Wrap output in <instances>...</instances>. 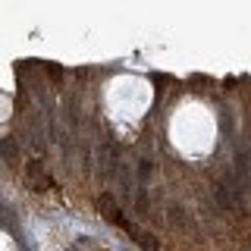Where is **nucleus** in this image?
<instances>
[{"instance_id":"2","label":"nucleus","mask_w":251,"mask_h":251,"mask_svg":"<svg viewBox=\"0 0 251 251\" xmlns=\"http://www.w3.org/2000/svg\"><path fill=\"white\" fill-rule=\"evenodd\" d=\"M25 179H28V185L35 188V192H47L50 188V176L44 173V167L38 160H28V167H25Z\"/></svg>"},{"instance_id":"1","label":"nucleus","mask_w":251,"mask_h":251,"mask_svg":"<svg viewBox=\"0 0 251 251\" xmlns=\"http://www.w3.org/2000/svg\"><path fill=\"white\" fill-rule=\"evenodd\" d=\"M98 210L116 226V229H123V232H129V235H132V229H135V226H132L129 220L123 217V210H120V204H116L113 195H100V198H98Z\"/></svg>"},{"instance_id":"3","label":"nucleus","mask_w":251,"mask_h":251,"mask_svg":"<svg viewBox=\"0 0 251 251\" xmlns=\"http://www.w3.org/2000/svg\"><path fill=\"white\" fill-rule=\"evenodd\" d=\"M132 239H135V242H138V245L145 248V251H160V242H157V239H154L151 232H141V229H132Z\"/></svg>"}]
</instances>
